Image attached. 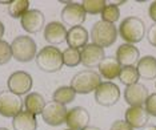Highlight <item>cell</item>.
I'll use <instances>...</instances> for the list:
<instances>
[{
	"mask_svg": "<svg viewBox=\"0 0 156 130\" xmlns=\"http://www.w3.org/2000/svg\"><path fill=\"white\" fill-rule=\"evenodd\" d=\"M119 36L127 44L140 43L145 36V24L141 19L136 16H128L120 23Z\"/></svg>",
	"mask_w": 156,
	"mask_h": 130,
	"instance_id": "1",
	"label": "cell"
},
{
	"mask_svg": "<svg viewBox=\"0 0 156 130\" xmlns=\"http://www.w3.org/2000/svg\"><path fill=\"white\" fill-rule=\"evenodd\" d=\"M36 65L39 69L47 73H54L62 69L63 64V52L59 51V48L47 45L37 52L36 55Z\"/></svg>",
	"mask_w": 156,
	"mask_h": 130,
	"instance_id": "2",
	"label": "cell"
},
{
	"mask_svg": "<svg viewBox=\"0 0 156 130\" xmlns=\"http://www.w3.org/2000/svg\"><path fill=\"white\" fill-rule=\"evenodd\" d=\"M101 84V76L96 71L86 69V71L77 72L71 80V88L77 94H88L95 92L98 86Z\"/></svg>",
	"mask_w": 156,
	"mask_h": 130,
	"instance_id": "3",
	"label": "cell"
},
{
	"mask_svg": "<svg viewBox=\"0 0 156 130\" xmlns=\"http://www.w3.org/2000/svg\"><path fill=\"white\" fill-rule=\"evenodd\" d=\"M119 29L115 24L105 23L103 20H99L92 25L91 29V40L92 44H96L101 48H108L116 41Z\"/></svg>",
	"mask_w": 156,
	"mask_h": 130,
	"instance_id": "4",
	"label": "cell"
},
{
	"mask_svg": "<svg viewBox=\"0 0 156 130\" xmlns=\"http://www.w3.org/2000/svg\"><path fill=\"white\" fill-rule=\"evenodd\" d=\"M12 57L19 62H28L32 58H36L37 47L32 37L17 36L11 43Z\"/></svg>",
	"mask_w": 156,
	"mask_h": 130,
	"instance_id": "5",
	"label": "cell"
},
{
	"mask_svg": "<svg viewBox=\"0 0 156 130\" xmlns=\"http://www.w3.org/2000/svg\"><path fill=\"white\" fill-rule=\"evenodd\" d=\"M24 100L22 96L11 92V90H3L0 92V114L7 118H13L20 112H23Z\"/></svg>",
	"mask_w": 156,
	"mask_h": 130,
	"instance_id": "6",
	"label": "cell"
},
{
	"mask_svg": "<svg viewBox=\"0 0 156 130\" xmlns=\"http://www.w3.org/2000/svg\"><path fill=\"white\" fill-rule=\"evenodd\" d=\"M120 98V89L112 81L101 82L95 90V101L101 106H113Z\"/></svg>",
	"mask_w": 156,
	"mask_h": 130,
	"instance_id": "7",
	"label": "cell"
},
{
	"mask_svg": "<svg viewBox=\"0 0 156 130\" xmlns=\"http://www.w3.org/2000/svg\"><path fill=\"white\" fill-rule=\"evenodd\" d=\"M67 113H68V110H67L66 105L55 102V101H49L45 104L41 117H43V121L49 126H60L66 122Z\"/></svg>",
	"mask_w": 156,
	"mask_h": 130,
	"instance_id": "8",
	"label": "cell"
},
{
	"mask_svg": "<svg viewBox=\"0 0 156 130\" xmlns=\"http://www.w3.org/2000/svg\"><path fill=\"white\" fill-rule=\"evenodd\" d=\"M86 17H87V13L80 3H68L62 11L63 24L71 28L81 27Z\"/></svg>",
	"mask_w": 156,
	"mask_h": 130,
	"instance_id": "9",
	"label": "cell"
},
{
	"mask_svg": "<svg viewBox=\"0 0 156 130\" xmlns=\"http://www.w3.org/2000/svg\"><path fill=\"white\" fill-rule=\"evenodd\" d=\"M7 85H8V90L22 96V94H27L32 89L34 80L30 73L24 71H17V72H13L8 77Z\"/></svg>",
	"mask_w": 156,
	"mask_h": 130,
	"instance_id": "10",
	"label": "cell"
},
{
	"mask_svg": "<svg viewBox=\"0 0 156 130\" xmlns=\"http://www.w3.org/2000/svg\"><path fill=\"white\" fill-rule=\"evenodd\" d=\"M81 55V64L86 68L92 69L100 65V62L105 58L104 48L99 47L96 44H88L80 51Z\"/></svg>",
	"mask_w": 156,
	"mask_h": 130,
	"instance_id": "11",
	"label": "cell"
},
{
	"mask_svg": "<svg viewBox=\"0 0 156 130\" xmlns=\"http://www.w3.org/2000/svg\"><path fill=\"white\" fill-rule=\"evenodd\" d=\"M90 113L86 108L83 106H75L69 109L67 113L66 124L71 130H83L90 124Z\"/></svg>",
	"mask_w": 156,
	"mask_h": 130,
	"instance_id": "12",
	"label": "cell"
},
{
	"mask_svg": "<svg viewBox=\"0 0 156 130\" xmlns=\"http://www.w3.org/2000/svg\"><path fill=\"white\" fill-rule=\"evenodd\" d=\"M148 96L150 93H148L147 86L140 82L126 86V90H124V100L129 106H143L145 105Z\"/></svg>",
	"mask_w": 156,
	"mask_h": 130,
	"instance_id": "13",
	"label": "cell"
},
{
	"mask_svg": "<svg viewBox=\"0 0 156 130\" xmlns=\"http://www.w3.org/2000/svg\"><path fill=\"white\" fill-rule=\"evenodd\" d=\"M45 23L44 13L39 9H30L26 15L22 16L20 24H22L23 29L28 33H37L43 29Z\"/></svg>",
	"mask_w": 156,
	"mask_h": 130,
	"instance_id": "14",
	"label": "cell"
},
{
	"mask_svg": "<svg viewBox=\"0 0 156 130\" xmlns=\"http://www.w3.org/2000/svg\"><path fill=\"white\" fill-rule=\"evenodd\" d=\"M67 35H68V31L63 23L51 22L44 27V38L52 47L67 41Z\"/></svg>",
	"mask_w": 156,
	"mask_h": 130,
	"instance_id": "15",
	"label": "cell"
},
{
	"mask_svg": "<svg viewBox=\"0 0 156 130\" xmlns=\"http://www.w3.org/2000/svg\"><path fill=\"white\" fill-rule=\"evenodd\" d=\"M116 58L122 66H133L135 64L137 65L140 60L139 48H136L133 44L124 43L116 51Z\"/></svg>",
	"mask_w": 156,
	"mask_h": 130,
	"instance_id": "16",
	"label": "cell"
},
{
	"mask_svg": "<svg viewBox=\"0 0 156 130\" xmlns=\"http://www.w3.org/2000/svg\"><path fill=\"white\" fill-rule=\"evenodd\" d=\"M124 115H126V121L133 129H143L148 125V119H150V114L144 106H129Z\"/></svg>",
	"mask_w": 156,
	"mask_h": 130,
	"instance_id": "17",
	"label": "cell"
},
{
	"mask_svg": "<svg viewBox=\"0 0 156 130\" xmlns=\"http://www.w3.org/2000/svg\"><path fill=\"white\" fill-rule=\"evenodd\" d=\"M99 68V75L104 77L105 80H115L118 78L122 71V65L118 61V58L113 56H105V58L100 62Z\"/></svg>",
	"mask_w": 156,
	"mask_h": 130,
	"instance_id": "18",
	"label": "cell"
},
{
	"mask_svg": "<svg viewBox=\"0 0 156 130\" xmlns=\"http://www.w3.org/2000/svg\"><path fill=\"white\" fill-rule=\"evenodd\" d=\"M88 40H90V35H88L87 29L84 27H75L71 28L67 35V44L68 48L73 49H83L86 45H88Z\"/></svg>",
	"mask_w": 156,
	"mask_h": 130,
	"instance_id": "19",
	"label": "cell"
},
{
	"mask_svg": "<svg viewBox=\"0 0 156 130\" xmlns=\"http://www.w3.org/2000/svg\"><path fill=\"white\" fill-rule=\"evenodd\" d=\"M141 80H155L156 78V57L154 56H144L139 60L136 65Z\"/></svg>",
	"mask_w": 156,
	"mask_h": 130,
	"instance_id": "20",
	"label": "cell"
},
{
	"mask_svg": "<svg viewBox=\"0 0 156 130\" xmlns=\"http://www.w3.org/2000/svg\"><path fill=\"white\" fill-rule=\"evenodd\" d=\"M12 126L15 130H36L37 121L36 115L30 112H20L12 119Z\"/></svg>",
	"mask_w": 156,
	"mask_h": 130,
	"instance_id": "21",
	"label": "cell"
},
{
	"mask_svg": "<svg viewBox=\"0 0 156 130\" xmlns=\"http://www.w3.org/2000/svg\"><path fill=\"white\" fill-rule=\"evenodd\" d=\"M45 104L47 102H45L44 97L40 93H36V92L28 93L27 97L24 98V108H26V110L35 115L43 113Z\"/></svg>",
	"mask_w": 156,
	"mask_h": 130,
	"instance_id": "22",
	"label": "cell"
},
{
	"mask_svg": "<svg viewBox=\"0 0 156 130\" xmlns=\"http://www.w3.org/2000/svg\"><path fill=\"white\" fill-rule=\"evenodd\" d=\"M75 97H76V93L71 86H60L54 92L52 100L62 105H67V104H71L72 101H75Z\"/></svg>",
	"mask_w": 156,
	"mask_h": 130,
	"instance_id": "23",
	"label": "cell"
},
{
	"mask_svg": "<svg viewBox=\"0 0 156 130\" xmlns=\"http://www.w3.org/2000/svg\"><path fill=\"white\" fill-rule=\"evenodd\" d=\"M139 72L135 66H122V71L119 75V80L122 84H124L126 86H131L139 82Z\"/></svg>",
	"mask_w": 156,
	"mask_h": 130,
	"instance_id": "24",
	"label": "cell"
},
{
	"mask_svg": "<svg viewBox=\"0 0 156 130\" xmlns=\"http://www.w3.org/2000/svg\"><path fill=\"white\" fill-rule=\"evenodd\" d=\"M30 11V2L28 0H13L8 5V12L11 17L15 19H22L23 15Z\"/></svg>",
	"mask_w": 156,
	"mask_h": 130,
	"instance_id": "25",
	"label": "cell"
},
{
	"mask_svg": "<svg viewBox=\"0 0 156 130\" xmlns=\"http://www.w3.org/2000/svg\"><path fill=\"white\" fill-rule=\"evenodd\" d=\"M63 64L69 68L77 66L81 64V55L79 49H73V48H67L63 52Z\"/></svg>",
	"mask_w": 156,
	"mask_h": 130,
	"instance_id": "26",
	"label": "cell"
},
{
	"mask_svg": "<svg viewBox=\"0 0 156 130\" xmlns=\"http://www.w3.org/2000/svg\"><path fill=\"white\" fill-rule=\"evenodd\" d=\"M100 15H101V20H103V22L115 24L119 20V17H120L119 5L115 4V3H112V4H107Z\"/></svg>",
	"mask_w": 156,
	"mask_h": 130,
	"instance_id": "27",
	"label": "cell"
},
{
	"mask_svg": "<svg viewBox=\"0 0 156 130\" xmlns=\"http://www.w3.org/2000/svg\"><path fill=\"white\" fill-rule=\"evenodd\" d=\"M81 5H83L86 13H88V15H96V13L103 12L107 3L104 0H84L81 3Z\"/></svg>",
	"mask_w": 156,
	"mask_h": 130,
	"instance_id": "28",
	"label": "cell"
},
{
	"mask_svg": "<svg viewBox=\"0 0 156 130\" xmlns=\"http://www.w3.org/2000/svg\"><path fill=\"white\" fill-rule=\"evenodd\" d=\"M11 58H13L11 45L4 40H0V65L7 64Z\"/></svg>",
	"mask_w": 156,
	"mask_h": 130,
	"instance_id": "29",
	"label": "cell"
},
{
	"mask_svg": "<svg viewBox=\"0 0 156 130\" xmlns=\"http://www.w3.org/2000/svg\"><path fill=\"white\" fill-rule=\"evenodd\" d=\"M145 110L148 112V114L152 115V117H156V93H152L148 96L147 101H145L144 105Z\"/></svg>",
	"mask_w": 156,
	"mask_h": 130,
	"instance_id": "30",
	"label": "cell"
},
{
	"mask_svg": "<svg viewBox=\"0 0 156 130\" xmlns=\"http://www.w3.org/2000/svg\"><path fill=\"white\" fill-rule=\"evenodd\" d=\"M109 130H133V128L131 126L126 119H118L111 125Z\"/></svg>",
	"mask_w": 156,
	"mask_h": 130,
	"instance_id": "31",
	"label": "cell"
},
{
	"mask_svg": "<svg viewBox=\"0 0 156 130\" xmlns=\"http://www.w3.org/2000/svg\"><path fill=\"white\" fill-rule=\"evenodd\" d=\"M147 40L152 47H156V23L150 25V29L147 31Z\"/></svg>",
	"mask_w": 156,
	"mask_h": 130,
	"instance_id": "32",
	"label": "cell"
},
{
	"mask_svg": "<svg viewBox=\"0 0 156 130\" xmlns=\"http://www.w3.org/2000/svg\"><path fill=\"white\" fill-rule=\"evenodd\" d=\"M148 15L154 22L156 23V2H152L150 4V8H148Z\"/></svg>",
	"mask_w": 156,
	"mask_h": 130,
	"instance_id": "33",
	"label": "cell"
},
{
	"mask_svg": "<svg viewBox=\"0 0 156 130\" xmlns=\"http://www.w3.org/2000/svg\"><path fill=\"white\" fill-rule=\"evenodd\" d=\"M3 36H4V24L0 22V40H2Z\"/></svg>",
	"mask_w": 156,
	"mask_h": 130,
	"instance_id": "34",
	"label": "cell"
},
{
	"mask_svg": "<svg viewBox=\"0 0 156 130\" xmlns=\"http://www.w3.org/2000/svg\"><path fill=\"white\" fill-rule=\"evenodd\" d=\"M141 130H156V125H147V126H144Z\"/></svg>",
	"mask_w": 156,
	"mask_h": 130,
	"instance_id": "35",
	"label": "cell"
},
{
	"mask_svg": "<svg viewBox=\"0 0 156 130\" xmlns=\"http://www.w3.org/2000/svg\"><path fill=\"white\" fill-rule=\"evenodd\" d=\"M83 130H101L100 128H96V126H91V125H88L86 129H83Z\"/></svg>",
	"mask_w": 156,
	"mask_h": 130,
	"instance_id": "36",
	"label": "cell"
},
{
	"mask_svg": "<svg viewBox=\"0 0 156 130\" xmlns=\"http://www.w3.org/2000/svg\"><path fill=\"white\" fill-rule=\"evenodd\" d=\"M0 130H8L7 128H0Z\"/></svg>",
	"mask_w": 156,
	"mask_h": 130,
	"instance_id": "37",
	"label": "cell"
},
{
	"mask_svg": "<svg viewBox=\"0 0 156 130\" xmlns=\"http://www.w3.org/2000/svg\"><path fill=\"white\" fill-rule=\"evenodd\" d=\"M155 88H156V82H155Z\"/></svg>",
	"mask_w": 156,
	"mask_h": 130,
	"instance_id": "38",
	"label": "cell"
},
{
	"mask_svg": "<svg viewBox=\"0 0 156 130\" xmlns=\"http://www.w3.org/2000/svg\"><path fill=\"white\" fill-rule=\"evenodd\" d=\"M66 130H71V129H66Z\"/></svg>",
	"mask_w": 156,
	"mask_h": 130,
	"instance_id": "39",
	"label": "cell"
}]
</instances>
